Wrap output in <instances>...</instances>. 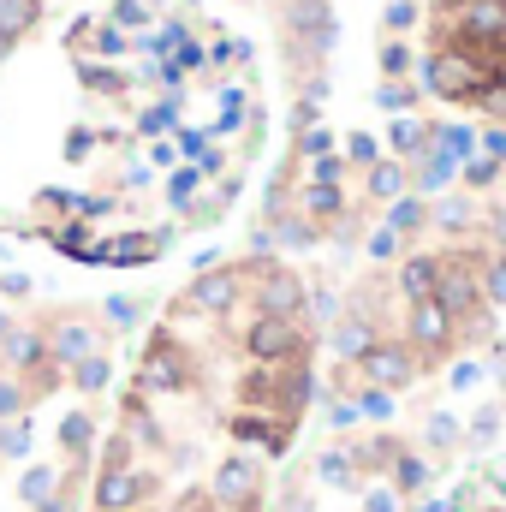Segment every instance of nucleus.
<instances>
[{"label":"nucleus","mask_w":506,"mask_h":512,"mask_svg":"<svg viewBox=\"0 0 506 512\" xmlns=\"http://www.w3.org/2000/svg\"><path fill=\"white\" fill-rule=\"evenodd\" d=\"M304 286L286 268L256 274V316L233 382H209L203 352L167 316L137 358L90 512H262L268 471L286 459L304 399L310 340Z\"/></svg>","instance_id":"1"}]
</instances>
